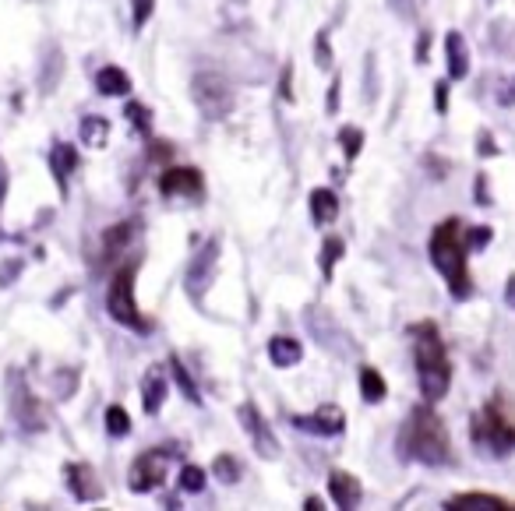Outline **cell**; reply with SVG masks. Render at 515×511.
Returning <instances> with one entry per match:
<instances>
[{
	"instance_id": "cell-13",
	"label": "cell",
	"mask_w": 515,
	"mask_h": 511,
	"mask_svg": "<svg viewBox=\"0 0 515 511\" xmlns=\"http://www.w3.org/2000/svg\"><path fill=\"white\" fill-rule=\"evenodd\" d=\"M448 511H512V501L498 494H456L445 501Z\"/></svg>"
},
{
	"instance_id": "cell-7",
	"label": "cell",
	"mask_w": 515,
	"mask_h": 511,
	"mask_svg": "<svg viewBox=\"0 0 515 511\" xmlns=\"http://www.w3.org/2000/svg\"><path fill=\"white\" fill-rule=\"evenodd\" d=\"M191 99H195V106L202 110V117L209 120L230 117L233 103H237L233 85L226 82L223 75H216V71H198V75L191 78Z\"/></svg>"
},
{
	"instance_id": "cell-26",
	"label": "cell",
	"mask_w": 515,
	"mask_h": 511,
	"mask_svg": "<svg viewBox=\"0 0 515 511\" xmlns=\"http://www.w3.org/2000/svg\"><path fill=\"white\" fill-rule=\"evenodd\" d=\"M343 251H346L343 240H336V237L325 240V251H321V268H325V275H332V268H336V261Z\"/></svg>"
},
{
	"instance_id": "cell-17",
	"label": "cell",
	"mask_w": 515,
	"mask_h": 511,
	"mask_svg": "<svg viewBox=\"0 0 515 511\" xmlns=\"http://www.w3.org/2000/svg\"><path fill=\"white\" fill-rule=\"evenodd\" d=\"M96 89L99 96H127L131 92V78H127L124 67H103L96 75Z\"/></svg>"
},
{
	"instance_id": "cell-27",
	"label": "cell",
	"mask_w": 515,
	"mask_h": 511,
	"mask_svg": "<svg viewBox=\"0 0 515 511\" xmlns=\"http://www.w3.org/2000/svg\"><path fill=\"white\" fill-rule=\"evenodd\" d=\"M156 11V0H131V15H135V29H145V22Z\"/></svg>"
},
{
	"instance_id": "cell-3",
	"label": "cell",
	"mask_w": 515,
	"mask_h": 511,
	"mask_svg": "<svg viewBox=\"0 0 515 511\" xmlns=\"http://www.w3.org/2000/svg\"><path fill=\"white\" fill-rule=\"evenodd\" d=\"M431 261L441 275H445L448 289H452V297H466L470 293V268H466V226L459 223L456 215L445 219V223L434 226L431 233Z\"/></svg>"
},
{
	"instance_id": "cell-2",
	"label": "cell",
	"mask_w": 515,
	"mask_h": 511,
	"mask_svg": "<svg viewBox=\"0 0 515 511\" xmlns=\"http://www.w3.org/2000/svg\"><path fill=\"white\" fill-rule=\"evenodd\" d=\"M413 360H417V378L424 399L441 402L448 395V385H452V360H448L438 325L424 321V325L413 328Z\"/></svg>"
},
{
	"instance_id": "cell-23",
	"label": "cell",
	"mask_w": 515,
	"mask_h": 511,
	"mask_svg": "<svg viewBox=\"0 0 515 511\" xmlns=\"http://www.w3.org/2000/svg\"><path fill=\"white\" fill-rule=\"evenodd\" d=\"M106 434H110V437H127V434H131V416H127L124 406L106 409Z\"/></svg>"
},
{
	"instance_id": "cell-10",
	"label": "cell",
	"mask_w": 515,
	"mask_h": 511,
	"mask_svg": "<svg viewBox=\"0 0 515 511\" xmlns=\"http://www.w3.org/2000/svg\"><path fill=\"white\" fill-rule=\"evenodd\" d=\"M64 480H68V490L75 494V501L89 504V501H99V497H103V487H99V480H96V473H92V466L71 462V466H64Z\"/></svg>"
},
{
	"instance_id": "cell-12",
	"label": "cell",
	"mask_w": 515,
	"mask_h": 511,
	"mask_svg": "<svg viewBox=\"0 0 515 511\" xmlns=\"http://www.w3.org/2000/svg\"><path fill=\"white\" fill-rule=\"evenodd\" d=\"M293 423H297V427H304V430H314V434H343L346 413L339 406H321L318 413H311V420L293 416Z\"/></svg>"
},
{
	"instance_id": "cell-22",
	"label": "cell",
	"mask_w": 515,
	"mask_h": 511,
	"mask_svg": "<svg viewBox=\"0 0 515 511\" xmlns=\"http://www.w3.org/2000/svg\"><path fill=\"white\" fill-rule=\"evenodd\" d=\"M209 473H216V480H223V483H237L240 473H244V466H240V459H233V455H216Z\"/></svg>"
},
{
	"instance_id": "cell-5",
	"label": "cell",
	"mask_w": 515,
	"mask_h": 511,
	"mask_svg": "<svg viewBox=\"0 0 515 511\" xmlns=\"http://www.w3.org/2000/svg\"><path fill=\"white\" fill-rule=\"evenodd\" d=\"M106 311L117 325L135 328L138 335H149V318L135 304V265H124L113 272L110 289H106Z\"/></svg>"
},
{
	"instance_id": "cell-6",
	"label": "cell",
	"mask_w": 515,
	"mask_h": 511,
	"mask_svg": "<svg viewBox=\"0 0 515 511\" xmlns=\"http://www.w3.org/2000/svg\"><path fill=\"white\" fill-rule=\"evenodd\" d=\"M173 462H177V445L166 441L159 448H149L135 459L131 473H127V487L135 494H149V490H159L166 483V476L173 473Z\"/></svg>"
},
{
	"instance_id": "cell-11",
	"label": "cell",
	"mask_w": 515,
	"mask_h": 511,
	"mask_svg": "<svg viewBox=\"0 0 515 511\" xmlns=\"http://www.w3.org/2000/svg\"><path fill=\"white\" fill-rule=\"evenodd\" d=\"M329 494H332V501H336L339 508H357L360 497H364V487H360L357 476L346 473V469H332V473H329Z\"/></svg>"
},
{
	"instance_id": "cell-15",
	"label": "cell",
	"mask_w": 515,
	"mask_h": 511,
	"mask_svg": "<svg viewBox=\"0 0 515 511\" xmlns=\"http://www.w3.org/2000/svg\"><path fill=\"white\" fill-rule=\"evenodd\" d=\"M269 360L286 371V367H297V363L304 360V349H300V342L290 339V335H276V339L269 342Z\"/></svg>"
},
{
	"instance_id": "cell-31",
	"label": "cell",
	"mask_w": 515,
	"mask_h": 511,
	"mask_svg": "<svg viewBox=\"0 0 515 511\" xmlns=\"http://www.w3.org/2000/svg\"><path fill=\"white\" fill-rule=\"evenodd\" d=\"M445 103H448V92H445V85H438V110L445 113Z\"/></svg>"
},
{
	"instance_id": "cell-9",
	"label": "cell",
	"mask_w": 515,
	"mask_h": 511,
	"mask_svg": "<svg viewBox=\"0 0 515 511\" xmlns=\"http://www.w3.org/2000/svg\"><path fill=\"white\" fill-rule=\"evenodd\" d=\"M237 420H240V427L247 430V434H251V441H254V448H258V455H262V459H269V462H276L279 455V441H276V434H272V427L269 423L262 420V416H258V409L254 406H240L237 409Z\"/></svg>"
},
{
	"instance_id": "cell-1",
	"label": "cell",
	"mask_w": 515,
	"mask_h": 511,
	"mask_svg": "<svg viewBox=\"0 0 515 511\" xmlns=\"http://www.w3.org/2000/svg\"><path fill=\"white\" fill-rule=\"evenodd\" d=\"M399 455L417 459L424 466H448L452 462V437L438 413L427 406H417L406 420V427L399 430Z\"/></svg>"
},
{
	"instance_id": "cell-20",
	"label": "cell",
	"mask_w": 515,
	"mask_h": 511,
	"mask_svg": "<svg viewBox=\"0 0 515 511\" xmlns=\"http://www.w3.org/2000/svg\"><path fill=\"white\" fill-rule=\"evenodd\" d=\"M360 395H364V402H385V395H389V388H385V378H381L374 367H364L360 371Z\"/></svg>"
},
{
	"instance_id": "cell-21",
	"label": "cell",
	"mask_w": 515,
	"mask_h": 511,
	"mask_svg": "<svg viewBox=\"0 0 515 511\" xmlns=\"http://www.w3.org/2000/svg\"><path fill=\"white\" fill-rule=\"evenodd\" d=\"M106 141H110V124L103 117H85L82 120V145L89 149H103Z\"/></svg>"
},
{
	"instance_id": "cell-28",
	"label": "cell",
	"mask_w": 515,
	"mask_h": 511,
	"mask_svg": "<svg viewBox=\"0 0 515 511\" xmlns=\"http://www.w3.org/2000/svg\"><path fill=\"white\" fill-rule=\"evenodd\" d=\"M339 141H343V149H346V156H357V152H360V141H364V134H360L357 131V127H346V131H343V138H339Z\"/></svg>"
},
{
	"instance_id": "cell-16",
	"label": "cell",
	"mask_w": 515,
	"mask_h": 511,
	"mask_svg": "<svg viewBox=\"0 0 515 511\" xmlns=\"http://www.w3.org/2000/svg\"><path fill=\"white\" fill-rule=\"evenodd\" d=\"M163 402H166V378H163V371H159V367H152V371L145 374L142 406H145V413H149V416H156L159 409H163Z\"/></svg>"
},
{
	"instance_id": "cell-18",
	"label": "cell",
	"mask_w": 515,
	"mask_h": 511,
	"mask_svg": "<svg viewBox=\"0 0 515 511\" xmlns=\"http://www.w3.org/2000/svg\"><path fill=\"white\" fill-rule=\"evenodd\" d=\"M311 215H314V223H336L339 198L329 191V187H318V191L311 194Z\"/></svg>"
},
{
	"instance_id": "cell-25",
	"label": "cell",
	"mask_w": 515,
	"mask_h": 511,
	"mask_svg": "<svg viewBox=\"0 0 515 511\" xmlns=\"http://www.w3.org/2000/svg\"><path fill=\"white\" fill-rule=\"evenodd\" d=\"M180 490H184V494H198V490H205V469H198V466L180 469Z\"/></svg>"
},
{
	"instance_id": "cell-14",
	"label": "cell",
	"mask_w": 515,
	"mask_h": 511,
	"mask_svg": "<svg viewBox=\"0 0 515 511\" xmlns=\"http://www.w3.org/2000/svg\"><path fill=\"white\" fill-rule=\"evenodd\" d=\"M445 53H448V78H452V82H463V78L470 75V50H466V39L459 36V32H448Z\"/></svg>"
},
{
	"instance_id": "cell-30",
	"label": "cell",
	"mask_w": 515,
	"mask_h": 511,
	"mask_svg": "<svg viewBox=\"0 0 515 511\" xmlns=\"http://www.w3.org/2000/svg\"><path fill=\"white\" fill-rule=\"evenodd\" d=\"M4 194H8V177H4V163H0V205H4Z\"/></svg>"
},
{
	"instance_id": "cell-32",
	"label": "cell",
	"mask_w": 515,
	"mask_h": 511,
	"mask_svg": "<svg viewBox=\"0 0 515 511\" xmlns=\"http://www.w3.org/2000/svg\"><path fill=\"white\" fill-rule=\"evenodd\" d=\"M304 508H307V511H314V508H321V501H318V497H307Z\"/></svg>"
},
{
	"instance_id": "cell-4",
	"label": "cell",
	"mask_w": 515,
	"mask_h": 511,
	"mask_svg": "<svg viewBox=\"0 0 515 511\" xmlns=\"http://www.w3.org/2000/svg\"><path fill=\"white\" fill-rule=\"evenodd\" d=\"M473 441L491 448L494 455H508L515 448V420H512V409H508L505 395H494V399L484 402V409L473 416Z\"/></svg>"
},
{
	"instance_id": "cell-19",
	"label": "cell",
	"mask_w": 515,
	"mask_h": 511,
	"mask_svg": "<svg viewBox=\"0 0 515 511\" xmlns=\"http://www.w3.org/2000/svg\"><path fill=\"white\" fill-rule=\"evenodd\" d=\"M75 166H78L75 145H57V149H53V177H57L60 187H68V177L75 173Z\"/></svg>"
},
{
	"instance_id": "cell-29",
	"label": "cell",
	"mask_w": 515,
	"mask_h": 511,
	"mask_svg": "<svg viewBox=\"0 0 515 511\" xmlns=\"http://www.w3.org/2000/svg\"><path fill=\"white\" fill-rule=\"evenodd\" d=\"M127 117L135 120V124L142 127V131H149V127H152V117H149V110H145L142 103H131V106H127Z\"/></svg>"
},
{
	"instance_id": "cell-8",
	"label": "cell",
	"mask_w": 515,
	"mask_h": 511,
	"mask_svg": "<svg viewBox=\"0 0 515 511\" xmlns=\"http://www.w3.org/2000/svg\"><path fill=\"white\" fill-rule=\"evenodd\" d=\"M159 191L166 198H187V201H202L205 198V177L191 166H170L159 177Z\"/></svg>"
},
{
	"instance_id": "cell-24",
	"label": "cell",
	"mask_w": 515,
	"mask_h": 511,
	"mask_svg": "<svg viewBox=\"0 0 515 511\" xmlns=\"http://www.w3.org/2000/svg\"><path fill=\"white\" fill-rule=\"evenodd\" d=\"M170 371H173V378H177V385H180V392L187 395L191 402H202V395H198V388H195V381H191V374L184 371V363L177 360V356H170Z\"/></svg>"
}]
</instances>
